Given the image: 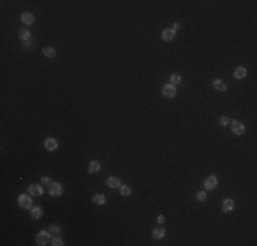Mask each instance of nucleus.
<instances>
[{"label": "nucleus", "instance_id": "1", "mask_svg": "<svg viewBox=\"0 0 257 246\" xmlns=\"http://www.w3.org/2000/svg\"><path fill=\"white\" fill-rule=\"evenodd\" d=\"M62 192H63V189L59 182H54L49 185V194L51 196H60Z\"/></svg>", "mask_w": 257, "mask_h": 246}, {"label": "nucleus", "instance_id": "2", "mask_svg": "<svg viewBox=\"0 0 257 246\" xmlns=\"http://www.w3.org/2000/svg\"><path fill=\"white\" fill-rule=\"evenodd\" d=\"M216 185H217V179H216V176H213V175L208 176L205 179V182H204V186H205V189H208V190H213L215 187H216Z\"/></svg>", "mask_w": 257, "mask_h": 246}, {"label": "nucleus", "instance_id": "3", "mask_svg": "<svg viewBox=\"0 0 257 246\" xmlns=\"http://www.w3.org/2000/svg\"><path fill=\"white\" fill-rule=\"evenodd\" d=\"M18 202H19V206H21V208H23V209H29V208L31 206V200H30V197H28V196H25V194L19 196V200H18Z\"/></svg>", "mask_w": 257, "mask_h": 246}, {"label": "nucleus", "instance_id": "4", "mask_svg": "<svg viewBox=\"0 0 257 246\" xmlns=\"http://www.w3.org/2000/svg\"><path fill=\"white\" fill-rule=\"evenodd\" d=\"M163 95L166 97H174L177 95V89H175L174 85H166L163 88Z\"/></svg>", "mask_w": 257, "mask_h": 246}, {"label": "nucleus", "instance_id": "5", "mask_svg": "<svg viewBox=\"0 0 257 246\" xmlns=\"http://www.w3.org/2000/svg\"><path fill=\"white\" fill-rule=\"evenodd\" d=\"M37 245H47V243L49 242V234L45 231L40 232V234L37 235Z\"/></svg>", "mask_w": 257, "mask_h": 246}, {"label": "nucleus", "instance_id": "6", "mask_svg": "<svg viewBox=\"0 0 257 246\" xmlns=\"http://www.w3.org/2000/svg\"><path fill=\"white\" fill-rule=\"evenodd\" d=\"M243 131H245V127H243V125L241 122L233 123V133H234V134L241 135V134H243Z\"/></svg>", "mask_w": 257, "mask_h": 246}, {"label": "nucleus", "instance_id": "7", "mask_svg": "<svg viewBox=\"0 0 257 246\" xmlns=\"http://www.w3.org/2000/svg\"><path fill=\"white\" fill-rule=\"evenodd\" d=\"M44 145H45V148L48 149V151H55V149L57 148V142L55 138H47Z\"/></svg>", "mask_w": 257, "mask_h": 246}, {"label": "nucleus", "instance_id": "8", "mask_svg": "<svg viewBox=\"0 0 257 246\" xmlns=\"http://www.w3.org/2000/svg\"><path fill=\"white\" fill-rule=\"evenodd\" d=\"M29 192H30L31 196H41L43 194V187L40 186V185H31L30 187H29Z\"/></svg>", "mask_w": 257, "mask_h": 246}, {"label": "nucleus", "instance_id": "9", "mask_svg": "<svg viewBox=\"0 0 257 246\" xmlns=\"http://www.w3.org/2000/svg\"><path fill=\"white\" fill-rule=\"evenodd\" d=\"M174 36H175V30L174 29H166L163 32V34H161V38L163 40H166V41H170V40H172L174 38Z\"/></svg>", "mask_w": 257, "mask_h": 246}, {"label": "nucleus", "instance_id": "10", "mask_svg": "<svg viewBox=\"0 0 257 246\" xmlns=\"http://www.w3.org/2000/svg\"><path fill=\"white\" fill-rule=\"evenodd\" d=\"M107 185H108L111 189H118V187H120V180L115 176H111L108 180H107Z\"/></svg>", "mask_w": 257, "mask_h": 246}, {"label": "nucleus", "instance_id": "11", "mask_svg": "<svg viewBox=\"0 0 257 246\" xmlns=\"http://www.w3.org/2000/svg\"><path fill=\"white\" fill-rule=\"evenodd\" d=\"M213 86H215V89L219 90V92H224L227 89V85L223 82V81H220V79H215L213 81Z\"/></svg>", "mask_w": 257, "mask_h": 246}, {"label": "nucleus", "instance_id": "12", "mask_svg": "<svg viewBox=\"0 0 257 246\" xmlns=\"http://www.w3.org/2000/svg\"><path fill=\"white\" fill-rule=\"evenodd\" d=\"M22 22L26 23V25H30V23H33V21H34V17L30 14V12H25V14H22Z\"/></svg>", "mask_w": 257, "mask_h": 246}, {"label": "nucleus", "instance_id": "13", "mask_svg": "<svg viewBox=\"0 0 257 246\" xmlns=\"http://www.w3.org/2000/svg\"><path fill=\"white\" fill-rule=\"evenodd\" d=\"M233 208H234V202H233V200H230V198L224 200V202H223V211H224V212H230Z\"/></svg>", "mask_w": 257, "mask_h": 246}, {"label": "nucleus", "instance_id": "14", "mask_svg": "<svg viewBox=\"0 0 257 246\" xmlns=\"http://www.w3.org/2000/svg\"><path fill=\"white\" fill-rule=\"evenodd\" d=\"M246 75V70L243 69V67H237L234 71V77L238 78V79H241V78H243Z\"/></svg>", "mask_w": 257, "mask_h": 246}, {"label": "nucleus", "instance_id": "15", "mask_svg": "<svg viewBox=\"0 0 257 246\" xmlns=\"http://www.w3.org/2000/svg\"><path fill=\"white\" fill-rule=\"evenodd\" d=\"M164 228H161V227H157V228L153 230V238L155 239H160V238L164 237Z\"/></svg>", "mask_w": 257, "mask_h": 246}, {"label": "nucleus", "instance_id": "16", "mask_svg": "<svg viewBox=\"0 0 257 246\" xmlns=\"http://www.w3.org/2000/svg\"><path fill=\"white\" fill-rule=\"evenodd\" d=\"M18 34H19V38H22L23 41L30 40V32H29L28 29H21Z\"/></svg>", "mask_w": 257, "mask_h": 246}, {"label": "nucleus", "instance_id": "17", "mask_svg": "<svg viewBox=\"0 0 257 246\" xmlns=\"http://www.w3.org/2000/svg\"><path fill=\"white\" fill-rule=\"evenodd\" d=\"M30 215L33 219H38L41 218V215H43V211H41V208H38V206H36V208H33L30 211Z\"/></svg>", "mask_w": 257, "mask_h": 246}, {"label": "nucleus", "instance_id": "18", "mask_svg": "<svg viewBox=\"0 0 257 246\" xmlns=\"http://www.w3.org/2000/svg\"><path fill=\"white\" fill-rule=\"evenodd\" d=\"M93 202L94 204H99V205H103V204L106 202V197H104L103 194H96L93 197Z\"/></svg>", "mask_w": 257, "mask_h": 246}, {"label": "nucleus", "instance_id": "19", "mask_svg": "<svg viewBox=\"0 0 257 246\" xmlns=\"http://www.w3.org/2000/svg\"><path fill=\"white\" fill-rule=\"evenodd\" d=\"M100 170V163L99 161H96V160H93L90 163V166H89V171L90 172H96V171H99Z\"/></svg>", "mask_w": 257, "mask_h": 246}, {"label": "nucleus", "instance_id": "20", "mask_svg": "<svg viewBox=\"0 0 257 246\" xmlns=\"http://www.w3.org/2000/svg\"><path fill=\"white\" fill-rule=\"evenodd\" d=\"M43 53L47 57H55L56 52H55L54 48H44V49H43Z\"/></svg>", "mask_w": 257, "mask_h": 246}, {"label": "nucleus", "instance_id": "21", "mask_svg": "<svg viewBox=\"0 0 257 246\" xmlns=\"http://www.w3.org/2000/svg\"><path fill=\"white\" fill-rule=\"evenodd\" d=\"M170 79H171V85H177V83L181 82V75L179 74H172L171 77H170Z\"/></svg>", "mask_w": 257, "mask_h": 246}, {"label": "nucleus", "instance_id": "22", "mask_svg": "<svg viewBox=\"0 0 257 246\" xmlns=\"http://www.w3.org/2000/svg\"><path fill=\"white\" fill-rule=\"evenodd\" d=\"M132 193V189L128 186H126V185H123V186H120V194L122 196H128Z\"/></svg>", "mask_w": 257, "mask_h": 246}, {"label": "nucleus", "instance_id": "23", "mask_svg": "<svg viewBox=\"0 0 257 246\" xmlns=\"http://www.w3.org/2000/svg\"><path fill=\"white\" fill-rule=\"evenodd\" d=\"M220 123H222L223 126H227V125H230V118L229 116H223L222 119H220Z\"/></svg>", "mask_w": 257, "mask_h": 246}, {"label": "nucleus", "instance_id": "24", "mask_svg": "<svg viewBox=\"0 0 257 246\" xmlns=\"http://www.w3.org/2000/svg\"><path fill=\"white\" fill-rule=\"evenodd\" d=\"M205 198H207L205 192H200V193L197 194V200H198V201H205Z\"/></svg>", "mask_w": 257, "mask_h": 246}, {"label": "nucleus", "instance_id": "25", "mask_svg": "<svg viewBox=\"0 0 257 246\" xmlns=\"http://www.w3.org/2000/svg\"><path fill=\"white\" fill-rule=\"evenodd\" d=\"M52 245H55V246H62V245H63V241L60 239V238H55V239L52 241Z\"/></svg>", "mask_w": 257, "mask_h": 246}, {"label": "nucleus", "instance_id": "26", "mask_svg": "<svg viewBox=\"0 0 257 246\" xmlns=\"http://www.w3.org/2000/svg\"><path fill=\"white\" fill-rule=\"evenodd\" d=\"M51 232L52 234H59L60 232V227H57V226H51Z\"/></svg>", "mask_w": 257, "mask_h": 246}, {"label": "nucleus", "instance_id": "27", "mask_svg": "<svg viewBox=\"0 0 257 246\" xmlns=\"http://www.w3.org/2000/svg\"><path fill=\"white\" fill-rule=\"evenodd\" d=\"M33 45H34V43H33V41H30V40H26L25 41V47H26V48H33Z\"/></svg>", "mask_w": 257, "mask_h": 246}, {"label": "nucleus", "instance_id": "28", "mask_svg": "<svg viewBox=\"0 0 257 246\" xmlns=\"http://www.w3.org/2000/svg\"><path fill=\"white\" fill-rule=\"evenodd\" d=\"M41 183H43V185H49V178L48 176H44V178H41Z\"/></svg>", "mask_w": 257, "mask_h": 246}, {"label": "nucleus", "instance_id": "29", "mask_svg": "<svg viewBox=\"0 0 257 246\" xmlns=\"http://www.w3.org/2000/svg\"><path fill=\"white\" fill-rule=\"evenodd\" d=\"M164 220H166V218H164V216H159V218H157V222H159L160 224H163Z\"/></svg>", "mask_w": 257, "mask_h": 246}, {"label": "nucleus", "instance_id": "30", "mask_svg": "<svg viewBox=\"0 0 257 246\" xmlns=\"http://www.w3.org/2000/svg\"><path fill=\"white\" fill-rule=\"evenodd\" d=\"M179 28H181V25H179V23H175V25H174V30H178V29H179Z\"/></svg>", "mask_w": 257, "mask_h": 246}]
</instances>
